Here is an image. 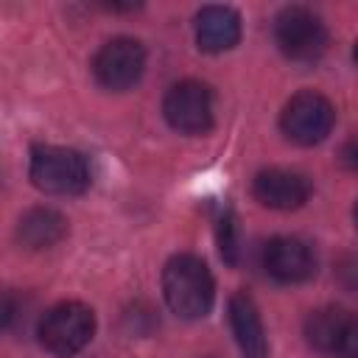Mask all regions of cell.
Returning a JSON list of instances; mask_svg holds the SVG:
<instances>
[{
	"label": "cell",
	"instance_id": "1",
	"mask_svg": "<svg viewBox=\"0 0 358 358\" xmlns=\"http://www.w3.org/2000/svg\"><path fill=\"white\" fill-rule=\"evenodd\" d=\"M162 294L182 319H201L215 299V282L207 263L196 255H173L162 268Z\"/></svg>",
	"mask_w": 358,
	"mask_h": 358
},
{
	"label": "cell",
	"instance_id": "2",
	"mask_svg": "<svg viewBox=\"0 0 358 358\" xmlns=\"http://www.w3.org/2000/svg\"><path fill=\"white\" fill-rule=\"evenodd\" d=\"M31 182L50 196H76L90 185L84 154L64 145H36L31 151Z\"/></svg>",
	"mask_w": 358,
	"mask_h": 358
},
{
	"label": "cell",
	"instance_id": "3",
	"mask_svg": "<svg viewBox=\"0 0 358 358\" xmlns=\"http://www.w3.org/2000/svg\"><path fill=\"white\" fill-rule=\"evenodd\" d=\"M95 333V313L84 302H59L39 322V341L48 352L67 358L81 352Z\"/></svg>",
	"mask_w": 358,
	"mask_h": 358
},
{
	"label": "cell",
	"instance_id": "4",
	"mask_svg": "<svg viewBox=\"0 0 358 358\" xmlns=\"http://www.w3.org/2000/svg\"><path fill=\"white\" fill-rule=\"evenodd\" d=\"M274 39L294 62H316L327 48L324 22L305 6H288L274 20Z\"/></svg>",
	"mask_w": 358,
	"mask_h": 358
},
{
	"label": "cell",
	"instance_id": "5",
	"mask_svg": "<svg viewBox=\"0 0 358 358\" xmlns=\"http://www.w3.org/2000/svg\"><path fill=\"white\" fill-rule=\"evenodd\" d=\"M333 123H336L333 103L324 95L313 92V90L296 92L285 103V109L280 115V126H282L285 137L294 140V143H299V145H316V143H322L330 134Z\"/></svg>",
	"mask_w": 358,
	"mask_h": 358
},
{
	"label": "cell",
	"instance_id": "6",
	"mask_svg": "<svg viewBox=\"0 0 358 358\" xmlns=\"http://www.w3.org/2000/svg\"><path fill=\"white\" fill-rule=\"evenodd\" d=\"M162 115L179 134H204L213 126V92L201 81H179L162 101Z\"/></svg>",
	"mask_w": 358,
	"mask_h": 358
},
{
	"label": "cell",
	"instance_id": "7",
	"mask_svg": "<svg viewBox=\"0 0 358 358\" xmlns=\"http://www.w3.org/2000/svg\"><path fill=\"white\" fill-rule=\"evenodd\" d=\"M145 70V50L137 39L117 36L109 39L92 59V73L106 90H129L140 81Z\"/></svg>",
	"mask_w": 358,
	"mask_h": 358
},
{
	"label": "cell",
	"instance_id": "8",
	"mask_svg": "<svg viewBox=\"0 0 358 358\" xmlns=\"http://www.w3.org/2000/svg\"><path fill=\"white\" fill-rule=\"evenodd\" d=\"M263 268L277 282L294 285V282L308 280L316 271V257H313V249L305 241L291 238V235H280V238H271L266 243V249H263Z\"/></svg>",
	"mask_w": 358,
	"mask_h": 358
},
{
	"label": "cell",
	"instance_id": "9",
	"mask_svg": "<svg viewBox=\"0 0 358 358\" xmlns=\"http://www.w3.org/2000/svg\"><path fill=\"white\" fill-rule=\"evenodd\" d=\"M252 196L268 210H296L310 196L308 176L288 168H266L252 182Z\"/></svg>",
	"mask_w": 358,
	"mask_h": 358
},
{
	"label": "cell",
	"instance_id": "10",
	"mask_svg": "<svg viewBox=\"0 0 358 358\" xmlns=\"http://www.w3.org/2000/svg\"><path fill=\"white\" fill-rule=\"evenodd\" d=\"M229 324H232L241 358H268L266 327H263L260 310L249 294L241 291L229 299Z\"/></svg>",
	"mask_w": 358,
	"mask_h": 358
},
{
	"label": "cell",
	"instance_id": "11",
	"mask_svg": "<svg viewBox=\"0 0 358 358\" xmlns=\"http://www.w3.org/2000/svg\"><path fill=\"white\" fill-rule=\"evenodd\" d=\"M241 39V14L229 6H204L196 14V42L207 53H224Z\"/></svg>",
	"mask_w": 358,
	"mask_h": 358
},
{
	"label": "cell",
	"instance_id": "12",
	"mask_svg": "<svg viewBox=\"0 0 358 358\" xmlns=\"http://www.w3.org/2000/svg\"><path fill=\"white\" fill-rule=\"evenodd\" d=\"M67 235V218L53 207H31L17 224V241L25 249H50Z\"/></svg>",
	"mask_w": 358,
	"mask_h": 358
},
{
	"label": "cell",
	"instance_id": "13",
	"mask_svg": "<svg viewBox=\"0 0 358 358\" xmlns=\"http://www.w3.org/2000/svg\"><path fill=\"white\" fill-rule=\"evenodd\" d=\"M347 322H350V316L341 308H336V305L319 308L305 319V338L319 352H336Z\"/></svg>",
	"mask_w": 358,
	"mask_h": 358
},
{
	"label": "cell",
	"instance_id": "14",
	"mask_svg": "<svg viewBox=\"0 0 358 358\" xmlns=\"http://www.w3.org/2000/svg\"><path fill=\"white\" fill-rule=\"evenodd\" d=\"M241 238H238V218L229 207H224V213L218 215V249H221V257L235 266L238 263V252H241Z\"/></svg>",
	"mask_w": 358,
	"mask_h": 358
},
{
	"label": "cell",
	"instance_id": "15",
	"mask_svg": "<svg viewBox=\"0 0 358 358\" xmlns=\"http://www.w3.org/2000/svg\"><path fill=\"white\" fill-rule=\"evenodd\" d=\"M336 358H358V319H352V316H350V322L338 338Z\"/></svg>",
	"mask_w": 358,
	"mask_h": 358
},
{
	"label": "cell",
	"instance_id": "16",
	"mask_svg": "<svg viewBox=\"0 0 358 358\" xmlns=\"http://www.w3.org/2000/svg\"><path fill=\"white\" fill-rule=\"evenodd\" d=\"M341 159H344V165H347V168L358 171V137H352V140L341 148Z\"/></svg>",
	"mask_w": 358,
	"mask_h": 358
},
{
	"label": "cell",
	"instance_id": "17",
	"mask_svg": "<svg viewBox=\"0 0 358 358\" xmlns=\"http://www.w3.org/2000/svg\"><path fill=\"white\" fill-rule=\"evenodd\" d=\"M352 59H355V64H358V39H355V48H352Z\"/></svg>",
	"mask_w": 358,
	"mask_h": 358
},
{
	"label": "cell",
	"instance_id": "18",
	"mask_svg": "<svg viewBox=\"0 0 358 358\" xmlns=\"http://www.w3.org/2000/svg\"><path fill=\"white\" fill-rule=\"evenodd\" d=\"M352 218H355V227H358V204H355V210H352Z\"/></svg>",
	"mask_w": 358,
	"mask_h": 358
}]
</instances>
